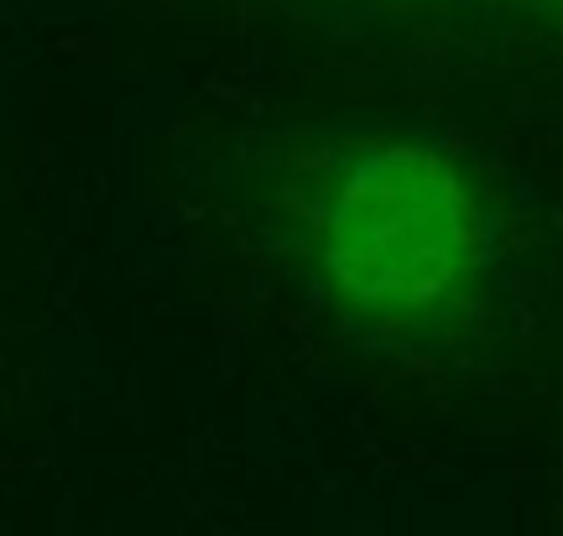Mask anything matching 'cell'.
<instances>
[{"mask_svg":"<svg viewBox=\"0 0 563 536\" xmlns=\"http://www.w3.org/2000/svg\"><path fill=\"white\" fill-rule=\"evenodd\" d=\"M313 271L350 319L433 323L475 287L485 214L464 167L418 136L365 141L334 161L308 219Z\"/></svg>","mask_w":563,"mask_h":536,"instance_id":"1","label":"cell"}]
</instances>
